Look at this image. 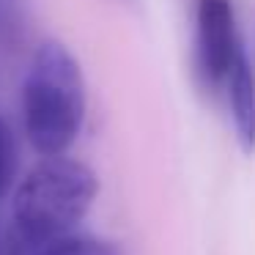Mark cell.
<instances>
[{
  "mask_svg": "<svg viewBox=\"0 0 255 255\" xmlns=\"http://www.w3.org/2000/svg\"><path fill=\"white\" fill-rule=\"evenodd\" d=\"M99 195V178L69 154L41 156L14 189L11 244L17 255H36L77 233Z\"/></svg>",
  "mask_w": 255,
  "mask_h": 255,
  "instance_id": "6da1fadb",
  "label": "cell"
},
{
  "mask_svg": "<svg viewBox=\"0 0 255 255\" xmlns=\"http://www.w3.org/2000/svg\"><path fill=\"white\" fill-rule=\"evenodd\" d=\"M220 102L228 110L239 148L244 154H253L255 151V72L247 58V50L239 52L236 61L228 69V77L220 91Z\"/></svg>",
  "mask_w": 255,
  "mask_h": 255,
  "instance_id": "277c9868",
  "label": "cell"
},
{
  "mask_svg": "<svg viewBox=\"0 0 255 255\" xmlns=\"http://www.w3.org/2000/svg\"><path fill=\"white\" fill-rule=\"evenodd\" d=\"M85 121V77L63 41L36 47L22 83V129L39 156L66 154Z\"/></svg>",
  "mask_w": 255,
  "mask_h": 255,
  "instance_id": "7a4b0ae2",
  "label": "cell"
},
{
  "mask_svg": "<svg viewBox=\"0 0 255 255\" xmlns=\"http://www.w3.org/2000/svg\"><path fill=\"white\" fill-rule=\"evenodd\" d=\"M36 255H124V253L110 239L88 236V233H72V236H63L58 242H52L50 247L39 250Z\"/></svg>",
  "mask_w": 255,
  "mask_h": 255,
  "instance_id": "5b68a950",
  "label": "cell"
},
{
  "mask_svg": "<svg viewBox=\"0 0 255 255\" xmlns=\"http://www.w3.org/2000/svg\"><path fill=\"white\" fill-rule=\"evenodd\" d=\"M242 50L244 41L239 36L231 0H195L192 74L203 94L220 99L228 69Z\"/></svg>",
  "mask_w": 255,
  "mask_h": 255,
  "instance_id": "3957f363",
  "label": "cell"
},
{
  "mask_svg": "<svg viewBox=\"0 0 255 255\" xmlns=\"http://www.w3.org/2000/svg\"><path fill=\"white\" fill-rule=\"evenodd\" d=\"M17 178V140L11 127L0 116V198H6Z\"/></svg>",
  "mask_w": 255,
  "mask_h": 255,
  "instance_id": "8992f818",
  "label": "cell"
}]
</instances>
